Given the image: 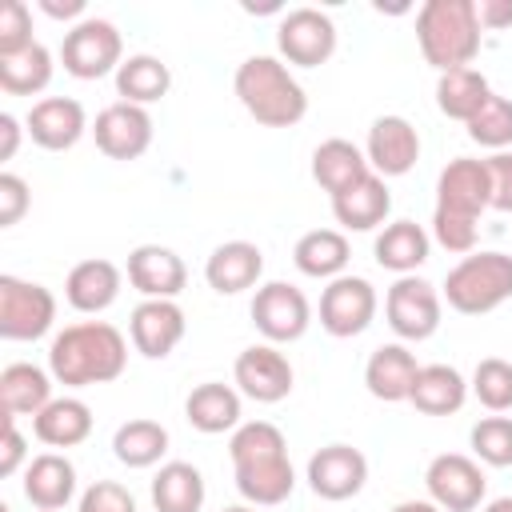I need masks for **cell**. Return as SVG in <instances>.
Here are the masks:
<instances>
[{
  "label": "cell",
  "mask_w": 512,
  "mask_h": 512,
  "mask_svg": "<svg viewBox=\"0 0 512 512\" xmlns=\"http://www.w3.org/2000/svg\"><path fill=\"white\" fill-rule=\"evenodd\" d=\"M368 172H372V168H368L364 148H356V144H352V140H344V136L320 140V144H316V152H312V180H316L328 196H336V192H344V188L360 184Z\"/></svg>",
  "instance_id": "cell-28"
},
{
  "label": "cell",
  "mask_w": 512,
  "mask_h": 512,
  "mask_svg": "<svg viewBox=\"0 0 512 512\" xmlns=\"http://www.w3.org/2000/svg\"><path fill=\"white\" fill-rule=\"evenodd\" d=\"M388 212H392V192H388L384 176H376V172H368L360 184L332 196V216L348 232H372L388 220Z\"/></svg>",
  "instance_id": "cell-24"
},
{
  "label": "cell",
  "mask_w": 512,
  "mask_h": 512,
  "mask_svg": "<svg viewBox=\"0 0 512 512\" xmlns=\"http://www.w3.org/2000/svg\"><path fill=\"white\" fill-rule=\"evenodd\" d=\"M236 492L252 508L284 504L296 488V472L288 460V440L272 420H244L228 440Z\"/></svg>",
  "instance_id": "cell-1"
},
{
  "label": "cell",
  "mask_w": 512,
  "mask_h": 512,
  "mask_svg": "<svg viewBox=\"0 0 512 512\" xmlns=\"http://www.w3.org/2000/svg\"><path fill=\"white\" fill-rule=\"evenodd\" d=\"M204 476L188 460H168L152 476V504L156 512H200L204 508Z\"/></svg>",
  "instance_id": "cell-33"
},
{
  "label": "cell",
  "mask_w": 512,
  "mask_h": 512,
  "mask_svg": "<svg viewBox=\"0 0 512 512\" xmlns=\"http://www.w3.org/2000/svg\"><path fill=\"white\" fill-rule=\"evenodd\" d=\"M492 96L488 88V76L476 72V68H452V72H440L436 80V108L448 116V120H472L484 100Z\"/></svg>",
  "instance_id": "cell-36"
},
{
  "label": "cell",
  "mask_w": 512,
  "mask_h": 512,
  "mask_svg": "<svg viewBox=\"0 0 512 512\" xmlns=\"http://www.w3.org/2000/svg\"><path fill=\"white\" fill-rule=\"evenodd\" d=\"M476 20L484 32H500L512 24V0H476Z\"/></svg>",
  "instance_id": "cell-47"
},
{
  "label": "cell",
  "mask_w": 512,
  "mask_h": 512,
  "mask_svg": "<svg viewBox=\"0 0 512 512\" xmlns=\"http://www.w3.org/2000/svg\"><path fill=\"white\" fill-rule=\"evenodd\" d=\"M24 496L40 512H60L76 496V464L60 452H40L24 464Z\"/></svg>",
  "instance_id": "cell-23"
},
{
  "label": "cell",
  "mask_w": 512,
  "mask_h": 512,
  "mask_svg": "<svg viewBox=\"0 0 512 512\" xmlns=\"http://www.w3.org/2000/svg\"><path fill=\"white\" fill-rule=\"evenodd\" d=\"M468 392L488 408V412H508L512 408V364L500 356H484L472 368Z\"/></svg>",
  "instance_id": "cell-39"
},
{
  "label": "cell",
  "mask_w": 512,
  "mask_h": 512,
  "mask_svg": "<svg viewBox=\"0 0 512 512\" xmlns=\"http://www.w3.org/2000/svg\"><path fill=\"white\" fill-rule=\"evenodd\" d=\"M424 488H428V500L440 504L444 512H476L488 492V480L480 460L464 452H440L424 468Z\"/></svg>",
  "instance_id": "cell-10"
},
{
  "label": "cell",
  "mask_w": 512,
  "mask_h": 512,
  "mask_svg": "<svg viewBox=\"0 0 512 512\" xmlns=\"http://www.w3.org/2000/svg\"><path fill=\"white\" fill-rule=\"evenodd\" d=\"M292 260L312 280H336V276H344V268L352 260V244L340 228H312L296 240Z\"/></svg>",
  "instance_id": "cell-32"
},
{
  "label": "cell",
  "mask_w": 512,
  "mask_h": 512,
  "mask_svg": "<svg viewBox=\"0 0 512 512\" xmlns=\"http://www.w3.org/2000/svg\"><path fill=\"white\" fill-rule=\"evenodd\" d=\"M128 368V340L108 320H80L52 336L48 372L64 388L112 384Z\"/></svg>",
  "instance_id": "cell-2"
},
{
  "label": "cell",
  "mask_w": 512,
  "mask_h": 512,
  "mask_svg": "<svg viewBox=\"0 0 512 512\" xmlns=\"http://www.w3.org/2000/svg\"><path fill=\"white\" fill-rule=\"evenodd\" d=\"M372 252H376V264L380 268H388L396 276H412L428 260L432 236L416 220H392V224H384V232H376Z\"/></svg>",
  "instance_id": "cell-29"
},
{
  "label": "cell",
  "mask_w": 512,
  "mask_h": 512,
  "mask_svg": "<svg viewBox=\"0 0 512 512\" xmlns=\"http://www.w3.org/2000/svg\"><path fill=\"white\" fill-rule=\"evenodd\" d=\"M84 0H40V12L44 16H52V20H84Z\"/></svg>",
  "instance_id": "cell-48"
},
{
  "label": "cell",
  "mask_w": 512,
  "mask_h": 512,
  "mask_svg": "<svg viewBox=\"0 0 512 512\" xmlns=\"http://www.w3.org/2000/svg\"><path fill=\"white\" fill-rule=\"evenodd\" d=\"M184 328H188V320L176 300H140L128 320L132 348L148 360H164L184 340Z\"/></svg>",
  "instance_id": "cell-19"
},
{
  "label": "cell",
  "mask_w": 512,
  "mask_h": 512,
  "mask_svg": "<svg viewBox=\"0 0 512 512\" xmlns=\"http://www.w3.org/2000/svg\"><path fill=\"white\" fill-rule=\"evenodd\" d=\"M24 456H28L24 436H20L16 420H12V416H4V456H0V476H16V472H20V464H24Z\"/></svg>",
  "instance_id": "cell-46"
},
{
  "label": "cell",
  "mask_w": 512,
  "mask_h": 512,
  "mask_svg": "<svg viewBox=\"0 0 512 512\" xmlns=\"http://www.w3.org/2000/svg\"><path fill=\"white\" fill-rule=\"evenodd\" d=\"M304 480L320 500H352L368 484V456L352 444H324L320 452H312Z\"/></svg>",
  "instance_id": "cell-13"
},
{
  "label": "cell",
  "mask_w": 512,
  "mask_h": 512,
  "mask_svg": "<svg viewBox=\"0 0 512 512\" xmlns=\"http://www.w3.org/2000/svg\"><path fill=\"white\" fill-rule=\"evenodd\" d=\"M440 312H444V296L436 284H428L424 276H396V284L384 296V320L388 328L400 336V344H420L440 328Z\"/></svg>",
  "instance_id": "cell-7"
},
{
  "label": "cell",
  "mask_w": 512,
  "mask_h": 512,
  "mask_svg": "<svg viewBox=\"0 0 512 512\" xmlns=\"http://www.w3.org/2000/svg\"><path fill=\"white\" fill-rule=\"evenodd\" d=\"M60 60H64V72L76 76V80H100V76L116 72L124 64L120 28L104 16H84L80 24H72L64 32Z\"/></svg>",
  "instance_id": "cell-6"
},
{
  "label": "cell",
  "mask_w": 512,
  "mask_h": 512,
  "mask_svg": "<svg viewBox=\"0 0 512 512\" xmlns=\"http://www.w3.org/2000/svg\"><path fill=\"white\" fill-rule=\"evenodd\" d=\"M232 380L240 388V396L256 400V404H280L292 392V364L276 344H252L236 356L232 364Z\"/></svg>",
  "instance_id": "cell-14"
},
{
  "label": "cell",
  "mask_w": 512,
  "mask_h": 512,
  "mask_svg": "<svg viewBox=\"0 0 512 512\" xmlns=\"http://www.w3.org/2000/svg\"><path fill=\"white\" fill-rule=\"evenodd\" d=\"M488 168V188H492V204L496 212H512V152H492L484 160Z\"/></svg>",
  "instance_id": "cell-45"
},
{
  "label": "cell",
  "mask_w": 512,
  "mask_h": 512,
  "mask_svg": "<svg viewBox=\"0 0 512 512\" xmlns=\"http://www.w3.org/2000/svg\"><path fill=\"white\" fill-rule=\"evenodd\" d=\"M468 400V380L452 364H420L408 404L424 416H452Z\"/></svg>",
  "instance_id": "cell-30"
},
{
  "label": "cell",
  "mask_w": 512,
  "mask_h": 512,
  "mask_svg": "<svg viewBox=\"0 0 512 512\" xmlns=\"http://www.w3.org/2000/svg\"><path fill=\"white\" fill-rule=\"evenodd\" d=\"M376 288L364 280V276H336L324 284L320 292V328L336 340H352L360 336L372 320H376Z\"/></svg>",
  "instance_id": "cell-11"
},
{
  "label": "cell",
  "mask_w": 512,
  "mask_h": 512,
  "mask_svg": "<svg viewBox=\"0 0 512 512\" xmlns=\"http://www.w3.org/2000/svg\"><path fill=\"white\" fill-rule=\"evenodd\" d=\"M20 148V120L12 112H0V160H12Z\"/></svg>",
  "instance_id": "cell-49"
},
{
  "label": "cell",
  "mask_w": 512,
  "mask_h": 512,
  "mask_svg": "<svg viewBox=\"0 0 512 512\" xmlns=\"http://www.w3.org/2000/svg\"><path fill=\"white\" fill-rule=\"evenodd\" d=\"M480 512H512V496H496V500H488Z\"/></svg>",
  "instance_id": "cell-51"
},
{
  "label": "cell",
  "mask_w": 512,
  "mask_h": 512,
  "mask_svg": "<svg viewBox=\"0 0 512 512\" xmlns=\"http://www.w3.org/2000/svg\"><path fill=\"white\" fill-rule=\"evenodd\" d=\"M92 136H96V148L108 160H140L152 144V116L140 104L116 100V104L96 112Z\"/></svg>",
  "instance_id": "cell-15"
},
{
  "label": "cell",
  "mask_w": 512,
  "mask_h": 512,
  "mask_svg": "<svg viewBox=\"0 0 512 512\" xmlns=\"http://www.w3.org/2000/svg\"><path fill=\"white\" fill-rule=\"evenodd\" d=\"M492 204V188H488V168L476 156H456L440 168L436 176V212H452V216H468L480 220V212Z\"/></svg>",
  "instance_id": "cell-16"
},
{
  "label": "cell",
  "mask_w": 512,
  "mask_h": 512,
  "mask_svg": "<svg viewBox=\"0 0 512 512\" xmlns=\"http://www.w3.org/2000/svg\"><path fill=\"white\" fill-rule=\"evenodd\" d=\"M32 432L48 448H76L92 436V408L80 396H56L44 412L32 416Z\"/></svg>",
  "instance_id": "cell-31"
},
{
  "label": "cell",
  "mask_w": 512,
  "mask_h": 512,
  "mask_svg": "<svg viewBox=\"0 0 512 512\" xmlns=\"http://www.w3.org/2000/svg\"><path fill=\"white\" fill-rule=\"evenodd\" d=\"M468 444L476 452L480 464L488 468H508L512 464V416H484L472 424L468 432Z\"/></svg>",
  "instance_id": "cell-40"
},
{
  "label": "cell",
  "mask_w": 512,
  "mask_h": 512,
  "mask_svg": "<svg viewBox=\"0 0 512 512\" xmlns=\"http://www.w3.org/2000/svg\"><path fill=\"white\" fill-rule=\"evenodd\" d=\"M56 324V296L20 276H0V336L4 340H40Z\"/></svg>",
  "instance_id": "cell-8"
},
{
  "label": "cell",
  "mask_w": 512,
  "mask_h": 512,
  "mask_svg": "<svg viewBox=\"0 0 512 512\" xmlns=\"http://www.w3.org/2000/svg\"><path fill=\"white\" fill-rule=\"evenodd\" d=\"M480 36L484 28L476 20V0H424L416 12V44L436 72L472 68Z\"/></svg>",
  "instance_id": "cell-4"
},
{
  "label": "cell",
  "mask_w": 512,
  "mask_h": 512,
  "mask_svg": "<svg viewBox=\"0 0 512 512\" xmlns=\"http://www.w3.org/2000/svg\"><path fill=\"white\" fill-rule=\"evenodd\" d=\"M260 276H264V252L252 240H224L212 248L208 264H204V280L220 296H236L244 288H256Z\"/></svg>",
  "instance_id": "cell-21"
},
{
  "label": "cell",
  "mask_w": 512,
  "mask_h": 512,
  "mask_svg": "<svg viewBox=\"0 0 512 512\" xmlns=\"http://www.w3.org/2000/svg\"><path fill=\"white\" fill-rule=\"evenodd\" d=\"M440 296L460 316H484L496 312L504 300H512V256L508 252H468L448 276Z\"/></svg>",
  "instance_id": "cell-5"
},
{
  "label": "cell",
  "mask_w": 512,
  "mask_h": 512,
  "mask_svg": "<svg viewBox=\"0 0 512 512\" xmlns=\"http://www.w3.org/2000/svg\"><path fill=\"white\" fill-rule=\"evenodd\" d=\"M28 124V136L48 148V152H68L84 132H88V116H84V104L72 100V96H44L28 108L24 116Z\"/></svg>",
  "instance_id": "cell-20"
},
{
  "label": "cell",
  "mask_w": 512,
  "mask_h": 512,
  "mask_svg": "<svg viewBox=\"0 0 512 512\" xmlns=\"http://www.w3.org/2000/svg\"><path fill=\"white\" fill-rule=\"evenodd\" d=\"M120 284H124L120 268H116L112 260H104V256H92V260H80V264L68 272L64 296H68V304H72L76 312L96 316V312H104V308L116 304Z\"/></svg>",
  "instance_id": "cell-25"
},
{
  "label": "cell",
  "mask_w": 512,
  "mask_h": 512,
  "mask_svg": "<svg viewBox=\"0 0 512 512\" xmlns=\"http://www.w3.org/2000/svg\"><path fill=\"white\" fill-rule=\"evenodd\" d=\"M76 512H140V508H136V496H132L124 484H116V480H96V484H88V488L80 492Z\"/></svg>",
  "instance_id": "cell-43"
},
{
  "label": "cell",
  "mask_w": 512,
  "mask_h": 512,
  "mask_svg": "<svg viewBox=\"0 0 512 512\" xmlns=\"http://www.w3.org/2000/svg\"><path fill=\"white\" fill-rule=\"evenodd\" d=\"M468 128V140L480 144V148H492V152H504L512 144V100L508 96H488L484 108L464 124Z\"/></svg>",
  "instance_id": "cell-38"
},
{
  "label": "cell",
  "mask_w": 512,
  "mask_h": 512,
  "mask_svg": "<svg viewBox=\"0 0 512 512\" xmlns=\"http://www.w3.org/2000/svg\"><path fill=\"white\" fill-rule=\"evenodd\" d=\"M184 416L196 432L204 436H220V432H236L240 420V388L220 384V380H204L188 392L184 400Z\"/></svg>",
  "instance_id": "cell-26"
},
{
  "label": "cell",
  "mask_w": 512,
  "mask_h": 512,
  "mask_svg": "<svg viewBox=\"0 0 512 512\" xmlns=\"http://www.w3.org/2000/svg\"><path fill=\"white\" fill-rule=\"evenodd\" d=\"M28 204H32L28 184L16 172H0V228L20 224V216L28 212Z\"/></svg>",
  "instance_id": "cell-44"
},
{
  "label": "cell",
  "mask_w": 512,
  "mask_h": 512,
  "mask_svg": "<svg viewBox=\"0 0 512 512\" xmlns=\"http://www.w3.org/2000/svg\"><path fill=\"white\" fill-rule=\"evenodd\" d=\"M392 512H444V508L432 504V500H400Z\"/></svg>",
  "instance_id": "cell-50"
},
{
  "label": "cell",
  "mask_w": 512,
  "mask_h": 512,
  "mask_svg": "<svg viewBox=\"0 0 512 512\" xmlns=\"http://www.w3.org/2000/svg\"><path fill=\"white\" fill-rule=\"evenodd\" d=\"M168 88H172V72H168V64H164L160 56H152V52H136V56H128V60L116 68V92H120V100H128V104L148 108V104L164 100Z\"/></svg>",
  "instance_id": "cell-34"
},
{
  "label": "cell",
  "mask_w": 512,
  "mask_h": 512,
  "mask_svg": "<svg viewBox=\"0 0 512 512\" xmlns=\"http://www.w3.org/2000/svg\"><path fill=\"white\" fill-rule=\"evenodd\" d=\"M476 224L480 220H468V216H452V212H432V240L448 252H476Z\"/></svg>",
  "instance_id": "cell-42"
},
{
  "label": "cell",
  "mask_w": 512,
  "mask_h": 512,
  "mask_svg": "<svg viewBox=\"0 0 512 512\" xmlns=\"http://www.w3.org/2000/svg\"><path fill=\"white\" fill-rule=\"evenodd\" d=\"M416 372H420L416 352H412L408 344L396 340V344H380V348H372V356H368V364H364V384H368V392H372L376 400H384V404H400V400L412 396Z\"/></svg>",
  "instance_id": "cell-22"
},
{
  "label": "cell",
  "mask_w": 512,
  "mask_h": 512,
  "mask_svg": "<svg viewBox=\"0 0 512 512\" xmlns=\"http://www.w3.org/2000/svg\"><path fill=\"white\" fill-rule=\"evenodd\" d=\"M224 512H256L252 504H232V508H224Z\"/></svg>",
  "instance_id": "cell-52"
},
{
  "label": "cell",
  "mask_w": 512,
  "mask_h": 512,
  "mask_svg": "<svg viewBox=\"0 0 512 512\" xmlns=\"http://www.w3.org/2000/svg\"><path fill=\"white\" fill-rule=\"evenodd\" d=\"M252 324L264 336V344H292L312 324L308 296L288 280H268L252 296Z\"/></svg>",
  "instance_id": "cell-9"
},
{
  "label": "cell",
  "mask_w": 512,
  "mask_h": 512,
  "mask_svg": "<svg viewBox=\"0 0 512 512\" xmlns=\"http://www.w3.org/2000/svg\"><path fill=\"white\" fill-rule=\"evenodd\" d=\"M52 372L28 364V360H16V364H4L0 372V408L4 416H36L52 404Z\"/></svg>",
  "instance_id": "cell-27"
},
{
  "label": "cell",
  "mask_w": 512,
  "mask_h": 512,
  "mask_svg": "<svg viewBox=\"0 0 512 512\" xmlns=\"http://www.w3.org/2000/svg\"><path fill=\"white\" fill-rule=\"evenodd\" d=\"M164 452H168V428L160 420L136 416L112 432V456L124 468H152L164 460Z\"/></svg>",
  "instance_id": "cell-35"
},
{
  "label": "cell",
  "mask_w": 512,
  "mask_h": 512,
  "mask_svg": "<svg viewBox=\"0 0 512 512\" xmlns=\"http://www.w3.org/2000/svg\"><path fill=\"white\" fill-rule=\"evenodd\" d=\"M364 156H368V168L384 180L408 176L420 160V132L404 116H376L364 140Z\"/></svg>",
  "instance_id": "cell-17"
},
{
  "label": "cell",
  "mask_w": 512,
  "mask_h": 512,
  "mask_svg": "<svg viewBox=\"0 0 512 512\" xmlns=\"http://www.w3.org/2000/svg\"><path fill=\"white\" fill-rule=\"evenodd\" d=\"M52 84V52L36 40L16 56H0V88L8 96H36Z\"/></svg>",
  "instance_id": "cell-37"
},
{
  "label": "cell",
  "mask_w": 512,
  "mask_h": 512,
  "mask_svg": "<svg viewBox=\"0 0 512 512\" xmlns=\"http://www.w3.org/2000/svg\"><path fill=\"white\" fill-rule=\"evenodd\" d=\"M128 284L144 300H176L188 284V268L164 244H136L128 252Z\"/></svg>",
  "instance_id": "cell-18"
},
{
  "label": "cell",
  "mask_w": 512,
  "mask_h": 512,
  "mask_svg": "<svg viewBox=\"0 0 512 512\" xmlns=\"http://www.w3.org/2000/svg\"><path fill=\"white\" fill-rule=\"evenodd\" d=\"M276 48L296 68H320L336 52V24L320 8H292L276 24Z\"/></svg>",
  "instance_id": "cell-12"
},
{
  "label": "cell",
  "mask_w": 512,
  "mask_h": 512,
  "mask_svg": "<svg viewBox=\"0 0 512 512\" xmlns=\"http://www.w3.org/2000/svg\"><path fill=\"white\" fill-rule=\"evenodd\" d=\"M32 12L24 0H4L0 4V56H16L32 48Z\"/></svg>",
  "instance_id": "cell-41"
},
{
  "label": "cell",
  "mask_w": 512,
  "mask_h": 512,
  "mask_svg": "<svg viewBox=\"0 0 512 512\" xmlns=\"http://www.w3.org/2000/svg\"><path fill=\"white\" fill-rule=\"evenodd\" d=\"M232 92L244 104V112L264 128H292L308 112V92L280 56L260 52L240 60L232 76Z\"/></svg>",
  "instance_id": "cell-3"
}]
</instances>
